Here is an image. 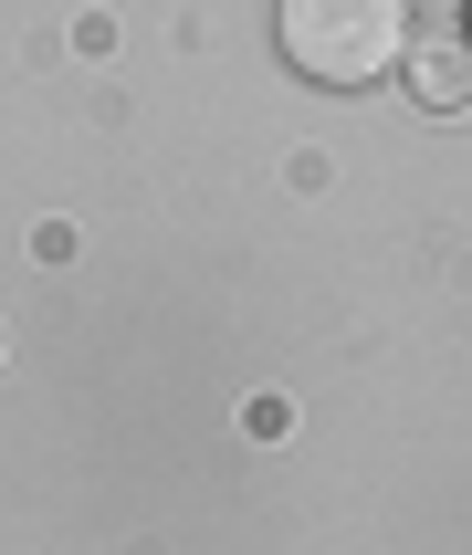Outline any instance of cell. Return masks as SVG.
<instances>
[{
  "label": "cell",
  "instance_id": "cell-1",
  "mask_svg": "<svg viewBox=\"0 0 472 555\" xmlns=\"http://www.w3.org/2000/svg\"><path fill=\"white\" fill-rule=\"evenodd\" d=\"M273 42L283 63L326 94H357V85H388L420 42L409 0H273Z\"/></svg>",
  "mask_w": 472,
  "mask_h": 555
},
{
  "label": "cell",
  "instance_id": "cell-2",
  "mask_svg": "<svg viewBox=\"0 0 472 555\" xmlns=\"http://www.w3.org/2000/svg\"><path fill=\"white\" fill-rule=\"evenodd\" d=\"M409 85H420V105H462V53L451 42H409Z\"/></svg>",
  "mask_w": 472,
  "mask_h": 555
}]
</instances>
